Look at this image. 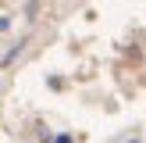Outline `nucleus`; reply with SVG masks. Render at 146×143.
I'll return each instance as SVG.
<instances>
[]
</instances>
